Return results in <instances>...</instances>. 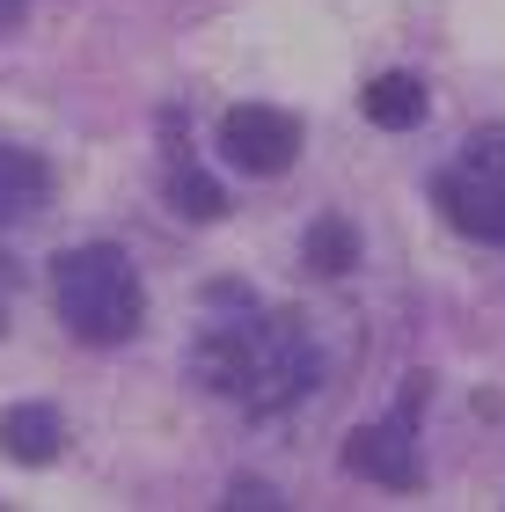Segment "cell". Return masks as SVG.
Wrapping results in <instances>:
<instances>
[{
	"instance_id": "5b68a950",
	"label": "cell",
	"mask_w": 505,
	"mask_h": 512,
	"mask_svg": "<svg viewBox=\"0 0 505 512\" xmlns=\"http://www.w3.org/2000/svg\"><path fill=\"white\" fill-rule=\"evenodd\" d=\"M432 198H440L447 227L505 249V169H469V161H454V169L432 176Z\"/></svg>"
},
{
	"instance_id": "30bf717a",
	"label": "cell",
	"mask_w": 505,
	"mask_h": 512,
	"mask_svg": "<svg viewBox=\"0 0 505 512\" xmlns=\"http://www.w3.org/2000/svg\"><path fill=\"white\" fill-rule=\"evenodd\" d=\"M301 256H308V271H315V278H344V271L359 264V235H352V220H344V213H323V220L308 227Z\"/></svg>"
},
{
	"instance_id": "7c38bea8",
	"label": "cell",
	"mask_w": 505,
	"mask_h": 512,
	"mask_svg": "<svg viewBox=\"0 0 505 512\" xmlns=\"http://www.w3.org/2000/svg\"><path fill=\"white\" fill-rule=\"evenodd\" d=\"M220 505H235V512H271V505H279V491H271V483H257V476H242V483H227Z\"/></svg>"
},
{
	"instance_id": "8fae6325",
	"label": "cell",
	"mask_w": 505,
	"mask_h": 512,
	"mask_svg": "<svg viewBox=\"0 0 505 512\" xmlns=\"http://www.w3.org/2000/svg\"><path fill=\"white\" fill-rule=\"evenodd\" d=\"M462 161H469V169H505V125L469 132V139H462Z\"/></svg>"
},
{
	"instance_id": "5bb4252c",
	"label": "cell",
	"mask_w": 505,
	"mask_h": 512,
	"mask_svg": "<svg viewBox=\"0 0 505 512\" xmlns=\"http://www.w3.org/2000/svg\"><path fill=\"white\" fill-rule=\"evenodd\" d=\"M0 330H8V278H0Z\"/></svg>"
},
{
	"instance_id": "6da1fadb",
	"label": "cell",
	"mask_w": 505,
	"mask_h": 512,
	"mask_svg": "<svg viewBox=\"0 0 505 512\" xmlns=\"http://www.w3.org/2000/svg\"><path fill=\"white\" fill-rule=\"evenodd\" d=\"M205 300L227 308V315H213L191 344L198 388L242 403L249 417H279L293 403H308L315 381H323V352H315L308 322L279 315V308H257L249 286H213Z\"/></svg>"
},
{
	"instance_id": "9c48e42d",
	"label": "cell",
	"mask_w": 505,
	"mask_h": 512,
	"mask_svg": "<svg viewBox=\"0 0 505 512\" xmlns=\"http://www.w3.org/2000/svg\"><path fill=\"white\" fill-rule=\"evenodd\" d=\"M169 205H176L183 220H198V227L227 213V191L191 161V147H169Z\"/></svg>"
},
{
	"instance_id": "277c9868",
	"label": "cell",
	"mask_w": 505,
	"mask_h": 512,
	"mask_svg": "<svg viewBox=\"0 0 505 512\" xmlns=\"http://www.w3.org/2000/svg\"><path fill=\"white\" fill-rule=\"evenodd\" d=\"M418 410V403H410ZM410 410L381 417V425H359L344 439V469L381 483V491H418L425 483V461H418V432H410Z\"/></svg>"
},
{
	"instance_id": "4fadbf2b",
	"label": "cell",
	"mask_w": 505,
	"mask_h": 512,
	"mask_svg": "<svg viewBox=\"0 0 505 512\" xmlns=\"http://www.w3.org/2000/svg\"><path fill=\"white\" fill-rule=\"evenodd\" d=\"M30 22V0H0V37H15Z\"/></svg>"
},
{
	"instance_id": "ba28073f",
	"label": "cell",
	"mask_w": 505,
	"mask_h": 512,
	"mask_svg": "<svg viewBox=\"0 0 505 512\" xmlns=\"http://www.w3.org/2000/svg\"><path fill=\"white\" fill-rule=\"evenodd\" d=\"M359 110H366V118H374L381 132H418V125H425V110H432V96H425V81H418V74H381V81H366Z\"/></svg>"
},
{
	"instance_id": "52a82bcc",
	"label": "cell",
	"mask_w": 505,
	"mask_h": 512,
	"mask_svg": "<svg viewBox=\"0 0 505 512\" xmlns=\"http://www.w3.org/2000/svg\"><path fill=\"white\" fill-rule=\"evenodd\" d=\"M44 198H52V169H44L30 147H8V139H0V235H8V227H30L44 213Z\"/></svg>"
},
{
	"instance_id": "8992f818",
	"label": "cell",
	"mask_w": 505,
	"mask_h": 512,
	"mask_svg": "<svg viewBox=\"0 0 505 512\" xmlns=\"http://www.w3.org/2000/svg\"><path fill=\"white\" fill-rule=\"evenodd\" d=\"M66 447V417L52 403H15L0 410V454L15 461V469H52Z\"/></svg>"
},
{
	"instance_id": "3957f363",
	"label": "cell",
	"mask_w": 505,
	"mask_h": 512,
	"mask_svg": "<svg viewBox=\"0 0 505 512\" xmlns=\"http://www.w3.org/2000/svg\"><path fill=\"white\" fill-rule=\"evenodd\" d=\"M220 154H227V169H242V176H279V169H293V154H301V118H286V110H271V103H235L220 118Z\"/></svg>"
},
{
	"instance_id": "7a4b0ae2",
	"label": "cell",
	"mask_w": 505,
	"mask_h": 512,
	"mask_svg": "<svg viewBox=\"0 0 505 512\" xmlns=\"http://www.w3.org/2000/svg\"><path fill=\"white\" fill-rule=\"evenodd\" d=\"M52 308L81 344H132L147 322V286L118 242H81L52 256Z\"/></svg>"
}]
</instances>
